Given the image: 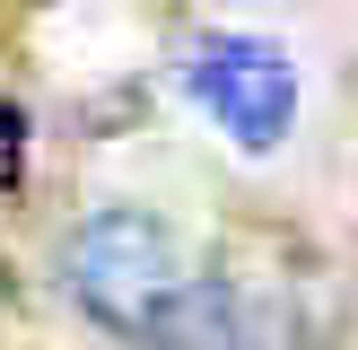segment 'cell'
Listing matches in <instances>:
<instances>
[{"label":"cell","mask_w":358,"mask_h":350,"mask_svg":"<svg viewBox=\"0 0 358 350\" xmlns=\"http://www.w3.org/2000/svg\"><path fill=\"white\" fill-rule=\"evenodd\" d=\"M62 289L131 350H236L227 289L140 210H96L62 245Z\"/></svg>","instance_id":"6da1fadb"},{"label":"cell","mask_w":358,"mask_h":350,"mask_svg":"<svg viewBox=\"0 0 358 350\" xmlns=\"http://www.w3.org/2000/svg\"><path fill=\"white\" fill-rule=\"evenodd\" d=\"M184 97L201 105L245 158H262V149H280V132H289V114H297V62L271 35H201V44L184 52Z\"/></svg>","instance_id":"7a4b0ae2"},{"label":"cell","mask_w":358,"mask_h":350,"mask_svg":"<svg viewBox=\"0 0 358 350\" xmlns=\"http://www.w3.org/2000/svg\"><path fill=\"white\" fill-rule=\"evenodd\" d=\"M27 175V114L17 105H0V192Z\"/></svg>","instance_id":"3957f363"}]
</instances>
